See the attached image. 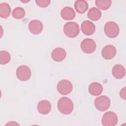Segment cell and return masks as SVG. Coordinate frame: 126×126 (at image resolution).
<instances>
[{"instance_id": "cell-1", "label": "cell", "mask_w": 126, "mask_h": 126, "mask_svg": "<svg viewBox=\"0 0 126 126\" xmlns=\"http://www.w3.org/2000/svg\"><path fill=\"white\" fill-rule=\"evenodd\" d=\"M59 111L64 115H69L73 110L72 101L67 97H62L59 99L57 104Z\"/></svg>"}, {"instance_id": "cell-2", "label": "cell", "mask_w": 126, "mask_h": 126, "mask_svg": "<svg viewBox=\"0 0 126 126\" xmlns=\"http://www.w3.org/2000/svg\"><path fill=\"white\" fill-rule=\"evenodd\" d=\"M79 27L77 23L74 22L66 23L63 27L64 34L68 37L74 38L79 33Z\"/></svg>"}, {"instance_id": "cell-3", "label": "cell", "mask_w": 126, "mask_h": 126, "mask_svg": "<svg viewBox=\"0 0 126 126\" xmlns=\"http://www.w3.org/2000/svg\"><path fill=\"white\" fill-rule=\"evenodd\" d=\"M104 31L106 35L109 38H115L119 33V27L117 24L113 21H110L104 25Z\"/></svg>"}, {"instance_id": "cell-4", "label": "cell", "mask_w": 126, "mask_h": 126, "mask_svg": "<svg viewBox=\"0 0 126 126\" xmlns=\"http://www.w3.org/2000/svg\"><path fill=\"white\" fill-rule=\"evenodd\" d=\"M109 98L105 95H101L96 97L94 101L95 108L100 111H104L107 110L110 105Z\"/></svg>"}, {"instance_id": "cell-5", "label": "cell", "mask_w": 126, "mask_h": 126, "mask_svg": "<svg viewBox=\"0 0 126 126\" xmlns=\"http://www.w3.org/2000/svg\"><path fill=\"white\" fill-rule=\"evenodd\" d=\"M118 122V117L115 113L108 111L105 113L101 119V123L103 126H114Z\"/></svg>"}, {"instance_id": "cell-6", "label": "cell", "mask_w": 126, "mask_h": 126, "mask_svg": "<svg viewBox=\"0 0 126 126\" xmlns=\"http://www.w3.org/2000/svg\"><path fill=\"white\" fill-rule=\"evenodd\" d=\"M72 84L68 80L63 79L59 82L57 86L58 92L62 95L70 94L72 90Z\"/></svg>"}, {"instance_id": "cell-7", "label": "cell", "mask_w": 126, "mask_h": 126, "mask_svg": "<svg viewBox=\"0 0 126 126\" xmlns=\"http://www.w3.org/2000/svg\"><path fill=\"white\" fill-rule=\"evenodd\" d=\"M16 76L17 78L20 81H27L31 76V69L26 65H22L17 68Z\"/></svg>"}, {"instance_id": "cell-8", "label": "cell", "mask_w": 126, "mask_h": 126, "mask_svg": "<svg viewBox=\"0 0 126 126\" xmlns=\"http://www.w3.org/2000/svg\"><path fill=\"white\" fill-rule=\"evenodd\" d=\"M81 49L85 53L92 54L94 52L96 49L95 42L91 38L84 39L81 43Z\"/></svg>"}, {"instance_id": "cell-9", "label": "cell", "mask_w": 126, "mask_h": 126, "mask_svg": "<svg viewBox=\"0 0 126 126\" xmlns=\"http://www.w3.org/2000/svg\"><path fill=\"white\" fill-rule=\"evenodd\" d=\"M117 50L116 48L112 45L105 46L102 50V57L105 60H111L116 55Z\"/></svg>"}, {"instance_id": "cell-10", "label": "cell", "mask_w": 126, "mask_h": 126, "mask_svg": "<svg viewBox=\"0 0 126 126\" xmlns=\"http://www.w3.org/2000/svg\"><path fill=\"white\" fill-rule=\"evenodd\" d=\"M29 29L30 32L34 34L40 33L43 28L42 22L37 20H33L29 24Z\"/></svg>"}, {"instance_id": "cell-11", "label": "cell", "mask_w": 126, "mask_h": 126, "mask_svg": "<svg viewBox=\"0 0 126 126\" xmlns=\"http://www.w3.org/2000/svg\"><path fill=\"white\" fill-rule=\"evenodd\" d=\"M66 53L65 50L62 48H56L54 49L51 53L52 59L56 62H62L66 57Z\"/></svg>"}, {"instance_id": "cell-12", "label": "cell", "mask_w": 126, "mask_h": 126, "mask_svg": "<svg viewBox=\"0 0 126 126\" xmlns=\"http://www.w3.org/2000/svg\"><path fill=\"white\" fill-rule=\"evenodd\" d=\"M81 30L84 34L91 35L94 32L95 27L93 23L89 20H86L82 22L81 24Z\"/></svg>"}, {"instance_id": "cell-13", "label": "cell", "mask_w": 126, "mask_h": 126, "mask_svg": "<svg viewBox=\"0 0 126 126\" xmlns=\"http://www.w3.org/2000/svg\"><path fill=\"white\" fill-rule=\"evenodd\" d=\"M37 109L39 113L43 115L48 114L51 110V104L47 100H42L39 101L37 104Z\"/></svg>"}, {"instance_id": "cell-14", "label": "cell", "mask_w": 126, "mask_h": 126, "mask_svg": "<svg viewBox=\"0 0 126 126\" xmlns=\"http://www.w3.org/2000/svg\"><path fill=\"white\" fill-rule=\"evenodd\" d=\"M61 15L64 20H71L75 18V12L72 8L69 6H66L62 9Z\"/></svg>"}, {"instance_id": "cell-15", "label": "cell", "mask_w": 126, "mask_h": 126, "mask_svg": "<svg viewBox=\"0 0 126 126\" xmlns=\"http://www.w3.org/2000/svg\"><path fill=\"white\" fill-rule=\"evenodd\" d=\"M113 76L116 79H121L125 76L126 70L125 68L121 64H117L115 65L112 69Z\"/></svg>"}, {"instance_id": "cell-16", "label": "cell", "mask_w": 126, "mask_h": 126, "mask_svg": "<svg viewBox=\"0 0 126 126\" xmlns=\"http://www.w3.org/2000/svg\"><path fill=\"white\" fill-rule=\"evenodd\" d=\"M89 93L94 96H97L100 94L103 91L102 86L97 82H93L89 86Z\"/></svg>"}, {"instance_id": "cell-17", "label": "cell", "mask_w": 126, "mask_h": 126, "mask_svg": "<svg viewBox=\"0 0 126 126\" xmlns=\"http://www.w3.org/2000/svg\"><path fill=\"white\" fill-rule=\"evenodd\" d=\"M74 7L78 13H84L88 9V3L84 0H77L75 1Z\"/></svg>"}, {"instance_id": "cell-18", "label": "cell", "mask_w": 126, "mask_h": 126, "mask_svg": "<svg viewBox=\"0 0 126 126\" xmlns=\"http://www.w3.org/2000/svg\"><path fill=\"white\" fill-rule=\"evenodd\" d=\"M87 15L90 19L95 21L100 18L101 12L98 8L93 7L89 10Z\"/></svg>"}, {"instance_id": "cell-19", "label": "cell", "mask_w": 126, "mask_h": 126, "mask_svg": "<svg viewBox=\"0 0 126 126\" xmlns=\"http://www.w3.org/2000/svg\"><path fill=\"white\" fill-rule=\"evenodd\" d=\"M11 13V8L8 4L4 2L0 4V16L2 18H7Z\"/></svg>"}, {"instance_id": "cell-20", "label": "cell", "mask_w": 126, "mask_h": 126, "mask_svg": "<svg viewBox=\"0 0 126 126\" xmlns=\"http://www.w3.org/2000/svg\"><path fill=\"white\" fill-rule=\"evenodd\" d=\"M111 0H96L95 4L96 6L101 10H107L111 5Z\"/></svg>"}, {"instance_id": "cell-21", "label": "cell", "mask_w": 126, "mask_h": 126, "mask_svg": "<svg viewBox=\"0 0 126 126\" xmlns=\"http://www.w3.org/2000/svg\"><path fill=\"white\" fill-rule=\"evenodd\" d=\"M12 15L15 19H20L25 16V11L22 7H17L13 10Z\"/></svg>"}, {"instance_id": "cell-22", "label": "cell", "mask_w": 126, "mask_h": 126, "mask_svg": "<svg viewBox=\"0 0 126 126\" xmlns=\"http://www.w3.org/2000/svg\"><path fill=\"white\" fill-rule=\"evenodd\" d=\"M11 57L10 54L6 51H1L0 52V63L1 64H6L10 61Z\"/></svg>"}, {"instance_id": "cell-23", "label": "cell", "mask_w": 126, "mask_h": 126, "mask_svg": "<svg viewBox=\"0 0 126 126\" xmlns=\"http://www.w3.org/2000/svg\"><path fill=\"white\" fill-rule=\"evenodd\" d=\"M35 2L39 7H46L50 4L51 1L50 0H36Z\"/></svg>"}, {"instance_id": "cell-24", "label": "cell", "mask_w": 126, "mask_h": 126, "mask_svg": "<svg viewBox=\"0 0 126 126\" xmlns=\"http://www.w3.org/2000/svg\"><path fill=\"white\" fill-rule=\"evenodd\" d=\"M120 97L125 100L126 98V87H124L121 89L120 92Z\"/></svg>"}, {"instance_id": "cell-25", "label": "cell", "mask_w": 126, "mask_h": 126, "mask_svg": "<svg viewBox=\"0 0 126 126\" xmlns=\"http://www.w3.org/2000/svg\"><path fill=\"white\" fill-rule=\"evenodd\" d=\"M19 126V124L15 122H9L8 123H7L5 126Z\"/></svg>"}]
</instances>
